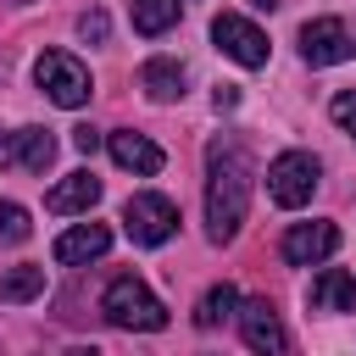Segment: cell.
Here are the masks:
<instances>
[{
	"label": "cell",
	"mask_w": 356,
	"mask_h": 356,
	"mask_svg": "<svg viewBox=\"0 0 356 356\" xmlns=\"http://www.w3.org/2000/svg\"><path fill=\"white\" fill-rule=\"evenodd\" d=\"M278 250H284L289 267H317V261H328V256L339 250V228L323 222V217H312V222H289V234H284Z\"/></svg>",
	"instance_id": "ba28073f"
},
{
	"label": "cell",
	"mask_w": 356,
	"mask_h": 356,
	"mask_svg": "<svg viewBox=\"0 0 356 356\" xmlns=\"http://www.w3.org/2000/svg\"><path fill=\"white\" fill-rule=\"evenodd\" d=\"M11 161H17V145H11V139H0V167H11Z\"/></svg>",
	"instance_id": "cb8c5ba5"
},
{
	"label": "cell",
	"mask_w": 356,
	"mask_h": 356,
	"mask_svg": "<svg viewBox=\"0 0 356 356\" xmlns=\"http://www.w3.org/2000/svg\"><path fill=\"white\" fill-rule=\"evenodd\" d=\"M328 117H334V122H339V128H345V134L356 139V95H350V89H345V95H334V106H328Z\"/></svg>",
	"instance_id": "ffe728a7"
},
{
	"label": "cell",
	"mask_w": 356,
	"mask_h": 356,
	"mask_svg": "<svg viewBox=\"0 0 356 356\" xmlns=\"http://www.w3.org/2000/svg\"><path fill=\"white\" fill-rule=\"evenodd\" d=\"M250 6H256V11H278L284 0H250Z\"/></svg>",
	"instance_id": "d4e9b609"
},
{
	"label": "cell",
	"mask_w": 356,
	"mask_h": 356,
	"mask_svg": "<svg viewBox=\"0 0 356 356\" xmlns=\"http://www.w3.org/2000/svg\"><path fill=\"white\" fill-rule=\"evenodd\" d=\"M356 56V33L339 22V17H317L300 28V61L306 67H339Z\"/></svg>",
	"instance_id": "52a82bcc"
},
{
	"label": "cell",
	"mask_w": 356,
	"mask_h": 356,
	"mask_svg": "<svg viewBox=\"0 0 356 356\" xmlns=\"http://www.w3.org/2000/svg\"><path fill=\"white\" fill-rule=\"evenodd\" d=\"M122 228H128L134 245H150V250H156V245L172 239V228H178V206H172L167 195H150V189H145V195H134V200L122 206Z\"/></svg>",
	"instance_id": "5b68a950"
},
{
	"label": "cell",
	"mask_w": 356,
	"mask_h": 356,
	"mask_svg": "<svg viewBox=\"0 0 356 356\" xmlns=\"http://www.w3.org/2000/svg\"><path fill=\"white\" fill-rule=\"evenodd\" d=\"M72 150L95 156V150H100V128H89V122H83V128H72Z\"/></svg>",
	"instance_id": "44dd1931"
},
{
	"label": "cell",
	"mask_w": 356,
	"mask_h": 356,
	"mask_svg": "<svg viewBox=\"0 0 356 356\" xmlns=\"http://www.w3.org/2000/svg\"><path fill=\"white\" fill-rule=\"evenodd\" d=\"M211 39H217V50L228 56V61H239V67H267V33L250 22V17H239V11H222L217 22H211Z\"/></svg>",
	"instance_id": "8992f818"
},
{
	"label": "cell",
	"mask_w": 356,
	"mask_h": 356,
	"mask_svg": "<svg viewBox=\"0 0 356 356\" xmlns=\"http://www.w3.org/2000/svg\"><path fill=\"white\" fill-rule=\"evenodd\" d=\"M228 106H239V89H234V83H222V89H217V111H228Z\"/></svg>",
	"instance_id": "603a6c76"
},
{
	"label": "cell",
	"mask_w": 356,
	"mask_h": 356,
	"mask_svg": "<svg viewBox=\"0 0 356 356\" xmlns=\"http://www.w3.org/2000/svg\"><path fill=\"white\" fill-rule=\"evenodd\" d=\"M39 295H44V267H11V273H0V300L6 306L39 300Z\"/></svg>",
	"instance_id": "e0dca14e"
},
{
	"label": "cell",
	"mask_w": 356,
	"mask_h": 356,
	"mask_svg": "<svg viewBox=\"0 0 356 356\" xmlns=\"http://www.w3.org/2000/svg\"><path fill=\"white\" fill-rule=\"evenodd\" d=\"M100 200V178L95 172H67L50 195H44V206L56 211V217H72V211H89Z\"/></svg>",
	"instance_id": "4fadbf2b"
},
{
	"label": "cell",
	"mask_w": 356,
	"mask_h": 356,
	"mask_svg": "<svg viewBox=\"0 0 356 356\" xmlns=\"http://www.w3.org/2000/svg\"><path fill=\"white\" fill-rule=\"evenodd\" d=\"M11 145H17V161H22L28 172H44V167L56 161V139H50V128H17Z\"/></svg>",
	"instance_id": "9a60e30c"
},
{
	"label": "cell",
	"mask_w": 356,
	"mask_h": 356,
	"mask_svg": "<svg viewBox=\"0 0 356 356\" xmlns=\"http://www.w3.org/2000/svg\"><path fill=\"white\" fill-rule=\"evenodd\" d=\"M33 234V222H28V211L17 206V200H0V245H22Z\"/></svg>",
	"instance_id": "d6986e66"
},
{
	"label": "cell",
	"mask_w": 356,
	"mask_h": 356,
	"mask_svg": "<svg viewBox=\"0 0 356 356\" xmlns=\"http://www.w3.org/2000/svg\"><path fill=\"white\" fill-rule=\"evenodd\" d=\"M139 89H145L156 106H172V100L184 95V67H178V61H167V56H156V61H145V67H139Z\"/></svg>",
	"instance_id": "5bb4252c"
},
{
	"label": "cell",
	"mask_w": 356,
	"mask_h": 356,
	"mask_svg": "<svg viewBox=\"0 0 356 356\" xmlns=\"http://www.w3.org/2000/svg\"><path fill=\"white\" fill-rule=\"evenodd\" d=\"M111 250V228L106 222H78V228H67V234H56V261L61 267H78V261H100Z\"/></svg>",
	"instance_id": "30bf717a"
},
{
	"label": "cell",
	"mask_w": 356,
	"mask_h": 356,
	"mask_svg": "<svg viewBox=\"0 0 356 356\" xmlns=\"http://www.w3.org/2000/svg\"><path fill=\"white\" fill-rule=\"evenodd\" d=\"M317 178H323V161H317L312 150H284V156L267 161V195H273V206H284V211L306 206V200L317 195Z\"/></svg>",
	"instance_id": "3957f363"
},
{
	"label": "cell",
	"mask_w": 356,
	"mask_h": 356,
	"mask_svg": "<svg viewBox=\"0 0 356 356\" xmlns=\"http://www.w3.org/2000/svg\"><path fill=\"white\" fill-rule=\"evenodd\" d=\"M106 150H111V161L117 167H128V172H139V178H150V172H161V145L156 139H145V134H134V128H117L111 139H106Z\"/></svg>",
	"instance_id": "8fae6325"
},
{
	"label": "cell",
	"mask_w": 356,
	"mask_h": 356,
	"mask_svg": "<svg viewBox=\"0 0 356 356\" xmlns=\"http://www.w3.org/2000/svg\"><path fill=\"white\" fill-rule=\"evenodd\" d=\"M234 317H239V334H245L250 350H261V356L289 350V334H284V323H278V312H273L267 300H239Z\"/></svg>",
	"instance_id": "9c48e42d"
},
{
	"label": "cell",
	"mask_w": 356,
	"mask_h": 356,
	"mask_svg": "<svg viewBox=\"0 0 356 356\" xmlns=\"http://www.w3.org/2000/svg\"><path fill=\"white\" fill-rule=\"evenodd\" d=\"M172 22H178V0H134V28H139L145 39L167 33Z\"/></svg>",
	"instance_id": "ac0fdd59"
},
{
	"label": "cell",
	"mask_w": 356,
	"mask_h": 356,
	"mask_svg": "<svg viewBox=\"0 0 356 356\" xmlns=\"http://www.w3.org/2000/svg\"><path fill=\"white\" fill-rule=\"evenodd\" d=\"M306 300H312V312H356V278L345 267H323L312 278Z\"/></svg>",
	"instance_id": "7c38bea8"
},
{
	"label": "cell",
	"mask_w": 356,
	"mask_h": 356,
	"mask_svg": "<svg viewBox=\"0 0 356 356\" xmlns=\"http://www.w3.org/2000/svg\"><path fill=\"white\" fill-rule=\"evenodd\" d=\"M17 6H28V0H17Z\"/></svg>",
	"instance_id": "484cf974"
},
{
	"label": "cell",
	"mask_w": 356,
	"mask_h": 356,
	"mask_svg": "<svg viewBox=\"0 0 356 356\" xmlns=\"http://www.w3.org/2000/svg\"><path fill=\"white\" fill-rule=\"evenodd\" d=\"M250 206V156L239 139H211L206 150V234L211 245H228Z\"/></svg>",
	"instance_id": "6da1fadb"
},
{
	"label": "cell",
	"mask_w": 356,
	"mask_h": 356,
	"mask_svg": "<svg viewBox=\"0 0 356 356\" xmlns=\"http://www.w3.org/2000/svg\"><path fill=\"white\" fill-rule=\"evenodd\" d=\"M78 33H83V39H106V11H89V17L78 22Z\"/></svg>",
	"instance_id": "7402d4cb"
},
{
	"label": "cell",
	"mask_w": 356,
	"mask_h": 356,
	"mask_svg": "<svg viewBox=\"0 0 356 356\" xmlns=\"http://www.w3.org/2000/svg\"><path fill=\"white\" fill-rule=\"evenodd\" d=\"M100 317H106L111 328H134V334H156V328H167V306H161V300L150 295V284L134 278V273H122V278L106 284V295H100Z\"/></svg>",
	"instance_id": "7a4b0ae2"
},
{
	"label": "cell",
	"mask_w": 356,
	"mask_h": 356,
	"mask_svg": "<svg viewBox=\"0 0 356 356\" xmlns=\"http://www.w3.org/2000/svg\"><path fill=\"white\" fill-rule=\"evenodd\" d=\"M239 312V289L234 284H211L206 295H200V306H195V328H217V323H228Z\"/></svg>",
	"instance_id": "2e32d148"
},
{
	"label": "cell",
	"mask_w": 356,
	"mask_h": 356,
	"mask_svg": "<svg viewBox=\"0 0 356 356\" xmlns=\"http://www.w3.org/2000/svg\"><path fill=\"white\" fill-rule=\"evenodd\" d=\"M33 83L56 100V106H67V111H78L89 95H95V83H89V67L78 61V56H67V50H44L39 61H33Z\"/></svg>",
	"instance_id": "277c9868"
}]
</instances>
